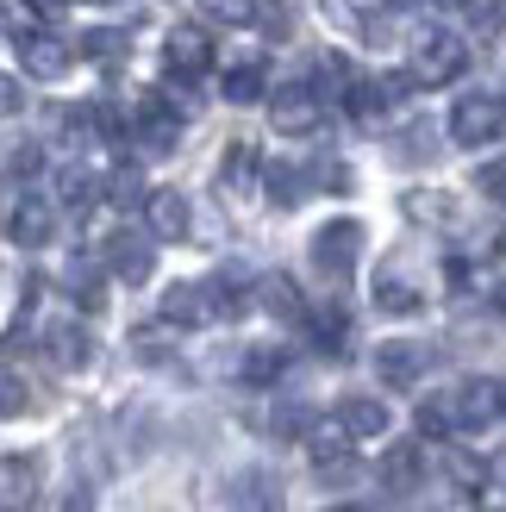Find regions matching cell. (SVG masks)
Wrapping results in <instances>:
<instances>
[{
  "instance_id": "38",
  "label": "cell",
  "mask_w": 506,
  "mask_h": 512,
  "mask_svg": "<svg viewBox=\"0 0 506 512\" xmlns=\"http://www.w3.org/2000/svg\"><path fill=\"white\" fill-rule=\"evenodd\" d=\"M119 44H125V32H88L82 38V57H113Z\"/></svg>"
},
{
  "instance_id": "34",
  "label": "cell",
  "mask_w": 506,
  "mask_h": 512,
  "mask_svg": "<svg viewBox=\"0 0 506 512\" xmlns=\"http://www.w3.org/2000/svg\"><path fill=\"white\" fill-rule=\"evenodd\" d=\"M213 19H225V25H244V19H257V0H200Z\"/></svg>"
},
{
  "instance_id": "40",
  "label": "cell",
  "mask_w": 506,
  "mask_h": 512,
  "mask_svg": "<svg viewBox=\"0 0 506 512\" xmlns=\"http://www.w3.org/2000/svg\"><path fill=\"white\" fill-rule=\"evenodd\" d=\"M7 113H19V82H13V75H0V119H7Z\"/></svg>"
},
{
  "instance_id": "17",
  "label": "cell",
  "mask_w": 506,
  "mask_h": 512,
  "mask_svg": "<svg viewBox=\"0 0 506 512\" xmlns=\"http://www.w3.org/2000/svg\"><path fill=\"white\" fill-rule=\"evenodd\" d=\"M163 319H169V325H188V331L207 325V319H213V294L194 288V281H175V288L163 294Z\"/></svg>"
},
{
  "instance_id": "42",
  "label": "cell",
  "mask_w": 506,
  "mask_h": 512,
  "mask_svg": "<svg viewBox=\"0 0 506 512\" xmlns=\"http://www.w3.org/2000/svg\"><path fill=\"white\" fill-rule=\"evenodd\" d=\"M32 7H38V13H57V7H63V0H32Z\"/></svg>"
},
{
  "instance_id": "33",
  "label": "cell",
  "mask_w": 506,
  "mask_h": 512,
  "mask_svg": "<svg viewBox=\"0 0 506 512\" xmlns=\"http://www.w3.org/2000/svg\"><path fill=\"white\" fill-rule=\"evenodd\" d=\"M13 413H25V381L0 363V419H13Z\"/></svg>"
},
{
  "instance_id": "16",
  "label": "cell",
  "mask_w": 506,
  "mask_h": 512,
  "mask_svg": "<svg viewBox=\"0 0 506 512\" xmlns=\"http://www.w3.org/2000/svg\"><path fill=\"white\" fill-rule=\"evenodd\" d=\"M506 413V388L500 381H469V388H457V419L463 425H494Z\"/></svg>"
},
{
  "instance_id": "9",
  "label": "cell",
  "mask_w": 506,
  "mask_h": 512,
  "mask_svg": "<svg viewBox=\"0 0 506 512\" xmlns=\"http://www.w3.org/2000/svg\"><path fill=\"white\" fill-rule=\"evenodd\" d=\"M188 194H175V188H150L144 194V225H150V238H188Z\"/></svg>"
},
{
  "instance_id": "31",
  "label": "cell",
  "mask_w": 506,
  "mask_h": 512,
  "mask_svg": "<svg viewBox=\"0 0 506 512\" xmlns=\"http://www.w3.org/2000/svg\"><path fill=\"white\" fill-rule=\"evenodd\" d=\"M313 425V413H307V406H300V400H288V406H275V438H300V431H307Z\"/></svg>"
},
{
  "instance_id": "19",
  "label": "cell",
  "mask_w": 506,
  "mask_h": 512,
  "mask_svg": "<svg viewBox=\"0 0 506 512\" xmlns=\"http://www.w3.org/2000/svg\"><path fill=\"white\" fill-rule=\"evenodd\" d=\"M232 512H282V500H275L269 488V475H238V488H232Z\"/></svg>"
},
{
  "instance_id": "8",
  "label": "cell",
  "mask_w": 506,
  "mask_h": 512,
  "mask_svg": "<svg viewBox=\"0 0 506 512\" xmlns=\"http://www.w3.org/2000/svg\"><path fill=\"white\" fill-rule=\"evenodd\" d=\"M38 506V456H0V512Z\"/></svg>"
},
{
  "instance_id": "14",
  "label": "cell",
  "mask_w": 506,
  "mask_h": 512,
  "mask_svg": "<svg viewBox=\"0 0 506 512\" xmlns=\"http://www.w3.org/2000/svg\"><path fill=\"white\" fill-rule=\"evenodd\" d=\"M338 431H344V438H357V444L382 438V431H388V406L375 400V394H350V400L338 406Z\"/></svg>"
},
{
  "instance_id": "26",
  "label": "cell",
  "mask_w": 506,
  "mask_h": 512,
  "mask_svg": "<svg viewBox=\"0 0 506 512\" xmlns=\"http://www.w3.org/2000/svg\"><path fill=\"white\" fill-rule=\"evenodd\" d=\"M250 169H257V150H250V144H232V150H225V163H219V188H250Z\"/></svg>"
},
{
  "instance_id": "4",
  "label": "cell",
  "mask_w": 506,
  "mask_h": 512,
  "mask_svg": "<svg viewBox=\"0 0 506 512\" xmlns=\"http://www.w3.org/2000/svg\"><path fill=\"white\" fill-rule=\"evenodd\" d=\"M269 119H275V132H288V138H307L313 125L325 119V94L313 82H288V88H275L269 100Z\"/></svg>"
},
{
  "instance_id": "13",
  "label": "cell",
  "mask_w": 506,
  "mask_h": 512,
  "mask_svg": "<svg viewBox=\"0 0 506 512\" xmlns=\"http://www.w3.org/2000/svg\"><path fill=\"white\" fill-rule=\"evenodd\" d=\"M382 488L388 494H413L419 481H425V444H388V456H382Z\"/></svg>"
},
{
  "instance_id": "43",
  "label": "cell",
  "mask_w": 506,
  "mask_h": 512,
  "mask_svg": "<svg viewBox=\"0 0 506 512\" xmlns=\"http://www.w3.org/2000/svg\"><path fill=\"white\" fill-rule=\"evenodd\" d=\"M494 306H500V319H506V288H500V294H494Z\"/></svg>"
},
{
  "instance_id": "44",
  "label": "cell",
  "mask_w": 506,
  "mask_h": 512,
  "mask_svg": "<svg viewBox=\"0 0 506 512\" xmlns=\"http://www.w3.org/2000/svg\"><path fill=\"white\" fill-rule=\"evenodd\" d=\"M332 512H369V506H332Z\"/></svg>"
},
{
  "instance_id": "27",
  "label": "cell",
  "mask_w": 506,
  "mask_h": 512,
  "mask_svg": "<svg viewBox=\"0 0 506 512\" xmlns=\"http://www.w3.org/2000/svg\"><path fill=\"white\" fill-rule=\"evenodd\" d=\"M263 306H269L275 319H300V294H294V281H288V275H269V281H263Z\"/></svg>"
},
{
  "instance_id": "25",
  "label": "cell",
  "mask_w": 506,
  "mask_h": 512,
  "mask_svg": "<svg viewBox=\"0 0 506 512\" xmlns=\"http://www.w3.org/2000/svg\"><path fill=\"white\" fill-rule=\"evenodd\" d=\"M225 100H232V107H250V100H263V69H257V63L225 69Z\"/></svg>"
},
{
  "instance_id": "12",
  "label": "cell",
  "mask_w": 506,
  "mask_h": 512,
  "mask_svg": "<svg viewBox=\"0 0 506 512\" xmlns=\"http://www.w3.org/2000/svg\"><path fill=\"white\" fill-rule=\"evenodd\" d=\"M7 232H13V244H19V250H44V244H50V232H57V213H50L44 200L25 194L19 207L7 213Z\"/></svg>"
},
{
  "instance_id": "20",
  "label": "cell",
  "mask_w": 506,
  "mask_h": 512,
  "mask_svg": "<svg viewBox=\"0 0 506 512\" xmlns=\"http://www.w3.org/2000/svg\"><path fill=\"white\" fill-rule=\"evenodd\" d=\"M313 469H319V481H357V456H350L344 444H325V438H313Z\"/></svg>"
},
{
  "instance_id": "36",
  "label": "cell",
  "mask_w": 506,
  "mask_h": 512,
  "mask_svg": "<svg viewBox=\"0 0 506 512\" xmlns=\"http://www.w3.org/2000/svg\"><path fill=\"white\" fill-rule=\"evenodd\" d=\"M407 213H413V219H450V200H444V194H413Z\"/></svg>"
},
{
  "instance_id": "41",
  "label": "cell",
  "mask_w": 506,
  "mask_h": 512,
  "mask_svg": "<svg viewBox=\"0 0 506 512\" xmlns=\"http://www.w3.org/2000/svg\"><path fill=\"white\" fill-rule=\"evenodd\" d=\"M32 169H38V150H32V144L13 150V175H32Z\"/></svg>"
},
{
  "instance_id": "28",
  "label": "cell",
  "mask_w": 506,
  "mask_h": 512,
  "mask_svg": "<svg viewBox=\"0 0 506 512\" xmlns=\"http://www.w3.org/2000/svg\"><path fill=\"white\" fill-rule=\"evenodd\" d=\"M457 7H463V19H469L482 38H494L500 25H506V0H457Z\"/></svg>"
},
{
  "instance_id": "32",
  "label": "cell",
  "mask_w": 506,
  "mask_h": 512,
  "mask_svg": "<svg viewBox=\"0 0 506 512\" xmlns=\"http://www.w3.org/2000/svg\"><path fill=\"white\" fill-rule=\"evenodd\" d=\"M475 188H482L494 207H506V157H494V163H482L475 169Z\"/></svg>"
},
{
  "instance_id": "15",
  "label": "cell",
  "mask_w": 506,
  "mask_h": 512,
  "mask_svg": "<svg viewBox=\"0 0 506 512\" xmlns=\"http://www.w3.org/2000/svg\"><path fill=\"white\" fill-rule=\"evenodd\" d=\"M44 356L57 363L63 375H75V369H88V356H94V338L82 325H50L44 331Z\"/></svg>"
},
{
  "instance_id": "21",
  "label": "cell",
  "mask_w": 506,
  "mask_h": 512,
  "mask_svg": "<svg viewBox=\"0 0 506 512\" xmlns=\"http://www.w3.org/2000/svg\"><path fill=\"white\" fill-rule=\"evenodd\" d=\"M57 200H63L69 213H88L94 200H100V182H94L88 169H63V175H57Z\"/></svg>"
},
{
  "instance_id": "18",
  "label": "cell",
  "mask_w": 506,
  "mask_h": 512,
  "mask_svg": "<svg viewBox=\"0 0 506 512\" xmlns=\"http://www.w3.org/2000/svg\"><path fill=\"white\" fill-rule=\"evenodd\" d=\"M207 294H213V319H238L244 306H250V275L232 263V269H219V275L207 281Z\"/></svg>"
},
{
  "instance_id": "37",
  "label": "cell",
  "mask_w": 506,
  "mask_h": 512,
  "mask_svg": "<svg viewBox=\"0 0 506 512\" xmlns=\"http://www.w3.org/2000/svg\"><path fill=\"white\" fill-rule=\"evenodd\" d=\"M257 19H263L269 38H288V32H294V13H288V7H257Z\"/></svg>"
},
{
  "instance_id": "5",
  "label": "cell",
  "mask_w": 506,
  "mask_h": 512,
  "mask_svg": "<svg viewBox=\"0 0 506 512\" xmlns=\"http://www.w3.org/2000/svg\"><path fill=\"white\" fill-rule=\"evenodd\" d=\"M69 63H75V50H69L57 32H44V25H25V32H19V69H25V75L57 82V75H69Z\"/></svg>"
},
{
  "instance_id": "11",
  "label": "cell",
  "mask_w": 506,
  "mask_h": 512,
  "mask_svg": "<svg viewBox=\"0 0 506 512\" xmlns=\"http://www.w3.org/2000/svg\"><path fill=\"white\" fill-rule=\"evenodd\" d=\"M100 256H107V275H113V281H125V288H138V281H150V244H144V238H132V232H113Z\"/></svg>"
},
{
  "instance_id": "10",
  "label": "cell",
  "mask_w": 506,
  "mask_h": 512,
  "mask_svg": "<svg viewBox=\"0 0 506 512\" xmlns=\"http://www.w3.org/2000/svg\"><path fill=\"white\" fill-rule=\"evenodd\" d=\"M163 57H169V69L175 75H207L213 69V44H207V32H200V25H175L169 32V44H163Z\"/></svg>"
},
{
  "instance_id": "6",
  "label": "cell",
  "mask_w": 506,
  "mask_h": 512,
  "mask_svg": "<svg viewBox=\"0 0 506 512\" xmlns=\"http://www.w3.org/2000/svg\"><path fill=\"white\" fill-rule=\"evenodd\" d=\"M132 138H138L144 150H175V138H182V119H175V107H169L163 94H144V100H138Z\"/></svg>"
},
{
  "instance_id": "2",
  "label": "cell",
  "mask_w": 506,
  "mask_h": 512,
  "mask_svg": "<svg viewBox=\"0 0 506 512\" xmlns=\"http://www.w3.org/2000/svg\"><path fill=\"white\" fill-rule=\"evenodd\" d=\"M506 132V100L494 94H463L457 107H450V138H457L463 150H482Z\"/></svg>"
},
{
  "instance_id": "23",
  "label": "cell",
  "mask_w": 506,
  "mask_h": 512,
  "mask_svg": "<svg viewBox=\"0 0 506 512\" xmlns=\"http://www.w3.org/2000/svg\"><path fill=\"white\" fill-rule=\"evenodd\" d=\"M457 425H463L457 419V394H438V400L419 406V431H425V438H450Z\"/></svg>"
},
{
  "instance_id": "30",
  "label": "cell",
  "mask_w": 506,
  "mask_h": 512,
  "mask_svg": "<svg viewBox=\"0 0 506 512\" xmlns=\"http://www.w3.org/2000/svg\"><path fill=\"white\" fill-rule=\"evenodd\" d=\"M275 375H282V350H250L244 356V381H250V388H269Z\"/></svg>"
},
{
  "instance_id": "22",
  "label": "cell",
  "mask_w": 506,
  "mask_h": 512,
  "mask_svg": "<svg viewBox=\"0 0 506 512\" xmlns=\"http://www.w3.org/2000/svg\"><path fill=\"white\" fill-rule=\"evenodd\" d=\"M325 100H350V88H357V69H350V57H338V50H332V57H325L319 63V82H313Z\"/></svg>"
},
{
  "instance_id": "29",
  "label": "cell",
  "mask_w": 506,
  "mask_h": 512,
  "mask_svg": "<svg viewBox=\"0 0 506 512\" xmlns=\"http://www.w3.org/2000/svg\"><path fill=\"white\" fill-rule=\"evenodd\" d=\"M300 194H307V182H300V169L275 163V169H269V200H275V207H300Z\"/></svg>"
},
{
  "instance_id": "3",
  "label": "cell",
  "mask_w": 506,
  "mask_h": 512,
  "mask_svg": "<svg viewBox=\"0 0 506 512\" xmlns=\"http://www.w3.org/2000/svg\"><path fill=\"white\" fill-rule=\"evenodd\" d=\"M357 256H363V225L357 219H332V225H319V232H313V269L319 275L344 281L350 269H357Z\"/></svg>"
},
{
  "instance_id": "39",
  "label": "cell",
  "mask_w": 506,
  "mask_h": 512,
  "mask_svg": "<svg viewBox=\"0 0 506 512\" xmlns=\"http://www.w3.org/2000/svg\"><path fill=\"white\" fill-rule=\"evenodd\" d=\"M450 475H457L463 488H482V475H488V469L475 463V456H450Z\"/></svg>"
},
{
  "instance_id": "35",
  "label": "cell",
  "mask_w": 506,
  "mask_h": 512,
  "mask_svg": "<svg viewBox=\"0 0 506 512\" xmlns=\"http://www.w3.org/2000/svg\"><path fill=\"white\" fill-rule=\"evenodd\" d=\"M313 338H319V350H344V313H319Z\"/></svg>"
},
{
  "instance_id": "1",
  "label": "cell",
  "mask_w": 506,
  "mask_h": 512,
  "mask_svg": "<svg viewBox=\"0 0 506 512\" xmlns=\"http://www.w3.org/2000/svg\"><path fill=\"white\" fill-rule=\"evenodd\" d=\"M469 69V44L457 32H425L419 50H413V82L419 88H444V82H457V75Z\"/></svg>"
},
{
  "instance_id": "7",
  "label": "cell",
  "mask_w": 506,
  "mask_h": 512,
  "mask_svg": "<svg viewBox=\"0 0 506 512\" xmlns=\"http://www.w3.org/2000/svg\"><path fill=\"white\" fill-rule=\"evenodd\" d=\"M432 369V350L425 344H407V338H394V344H382L375 350V375L388 381V388H413V381Z\"/></svg>"
},
{
  "instance_id": "24",
  "label": "cell",
  "mask_w": 506,
  "mask_h": 512,
  "mask_svg": "<svg viewBox=\"0 0 506 512\" xmlns=\"http://www.w3.org/2000/svg\"><path fill=\"white\" fill-rule=\"evenodd\" d=\"M375 306H382V313H419V288H413V281H400V275H382V281H375Z\"/></svg>"
}]
</instances>
